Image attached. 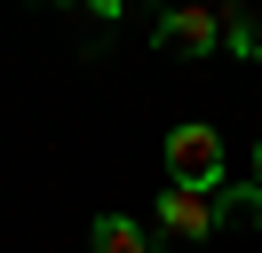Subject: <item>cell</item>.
Masks as SVG:
<instances>
[{"instance_id":"obj_1","label":"cell","mask_w":262,"mask_h":253,"mask_svg":"<svg viewBox=\"0 0 262 253\" xmlns=\"http://www.w3.org/2000/svg\"><path fill=\"white\" fill-rule=\"evenodd\" d=\"M167 174H175L183 190H223V135L214 127H175L167 135Z\"/></svg>"},{"instance_id":"obj_2","label":"cell","mask_w":262,"mask_h":253,"mask_svg":"<svg viewBox=\"0 0 262 253\" xmlns=\"http://www.w3.org/2000/svg\"><path fill=\"white\" fill-rule=\"evenodd\" d=\"M151 40L183 47V56H214V47H223V8H214V0H183V8H167L159 24H151Z\"/></svg>"},{"instance_id":"obj_3","label":"cell","mask_w":262,"mask_h":253,"mask_svg":"<svg viewBox=\"0 0 262 253\" xmlns=\"http://www.w3.org/2000/svg\"><path fill=\"white\" fill-rule=\"evenodd\" d=\"M214 221H223V214H214V190H167V198H159V230L167 237H207L214 230Z\"/></svg>"},{"instance_id":"obj_4","label":"cell","mask_w":262,"mask_h":253,"mask_svg":"<svg viewBox=\"0 0 262 253\" xmlns=\"http://www.w3.org/2000/svg\"><path fill=\"white\" fill-rule=\"evenodd\" d=\"M88 245H96V253H151V237H143V221H127V214H103Z\"/></svg>"},{"instance_id":"obj_5","label":"cell","mask_w":262,"mask_h":253,"mask_svg":"<svg viewBox=\"0 0 262 253\" xmlns=\"http://www.w3.org/2000/svg\"><path fill=\"white\" fill-rule=\"evenodd\" d=\"M223 8V40L238 47V56H262V32H254V16H246V0H214Z\"/></svg>"},{"instance_id":"obj_6","label":"cell","mask_w":262,"mask_h":253,"mask_svg":"<svg viewBox=\"0 0 262 253\" xmlns=\"http://www.w3.org/2000/svg\"><path fill=\"white\" fill-rule=\"evenodd\" d=\"M214 214H223V221H238V230H254V221H262V182H254V190H230V182H223Z\"/></svg>"},{"instance_id":"obj_7","label":"cell","mask_w":262,"mask_h":253,"mask_svg":"<svg viewBox=\"0 0 262 253\" xmlns=\"http://www.w3.org/2000/svg\"><path fill=\"white\" fill-rule=\"evenodd\" d=\"M119 8H127V0H88V16H103V24H112Z\"/></svg>"},{"instance_id":"obj_8","label":"cell","mask_w":262,"mask_h":253,"mask_svg":"<svg viewBox=\"0 0 262 253\" xmlns=\"http://www.w3.org/2000/svg\"><path fill=\"white\" fill-rule=\"evenodd\" d=\"M254 182H262V142H254Z\"/></svg>"}]
</instances>
